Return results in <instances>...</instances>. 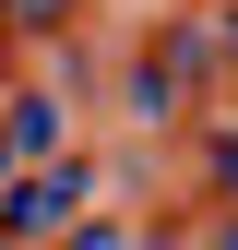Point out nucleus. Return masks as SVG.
I'll use <instances>...</instances> for the list:
<instances>
[{
	"label": "nucleus",
	"mask_w": 238,
	"mask_h": 250,
	"mask_svg": "<svg viewBox=\"0 0 238 250\" xmlns=\"http://www.w3.org/2000/svg\"><path fill=\"white\" fill-rule=\"evenodd\" d=\"M12 24H60V0H12Z\"/></svg>",
	"instance_id": "3"
},
{
	"label": "nucleus",
	"mask_w": 238,
	"mask_h": 250,
	"mask_svg": "<svg viewBox=\"0 0 238 250\" xmlns=\"http://www.w3.org/2000/svg\"><path fill=\"white\" fill-rule=\"evenodd\" d=\"M72 250H131V238H119V227H72Z\"/></svg>",
	"instance_id": "2"
},
{
	"label": "nucleus",
	"mask_w": 238,
	"mask_h": 250,
	"mask_svg": "<svg viewBox=\"0 0 238 250\" xmlns=\"http://www.w3.org/2000/svg\"><path fill=\"white\" fill-rule=\"evenodd\" d=\"M0 12H12V0H0Z\"/></svg>",
	"instance_id": "6"
},
{
	"label": "nucleus",
	"mask_w": 238,
	"mask_h": 250,
	"mask_svg": "<svg viewBox=\"0 0 238 250\" xmlns=\"http://www.w3.org/2000/svg\"><path fill=\"white\" fill-rule=\"evenodd\" d=\"M215 179H226V191H238V131H226V143H215Z\"/></svg>",
	"instance_id": "4"
},
{
	"label": "nucleus",
	"mask_w": 238,
	"mask_h": 250,
	"mask_svg": "<svg viewBox=\"0 0 238 250\" xmlns=\"http://www.w3.org/2000/svg\"><path fill=\"white\" fill-rule=\"evenodd\" d=\"M215 250H238V227H226V238H215Z\"/></svg>",
	"instance_id": "5"
},
{
	"label": "nucleus",
	"mask_w": 238,
	"mask_h": 250,
	"mask_svg": "<svg viewBox=\"0 0 238 250\" xmlns=\"http://www.w3.org/2000/svg\"><path fill=\"white\" fill-rule=\"evenodd\" d=\"M83 214V167H36V191H12V227L36 238V227H72Z\"/></svg>",
	"instance_id": "1"
}]
</instances>
